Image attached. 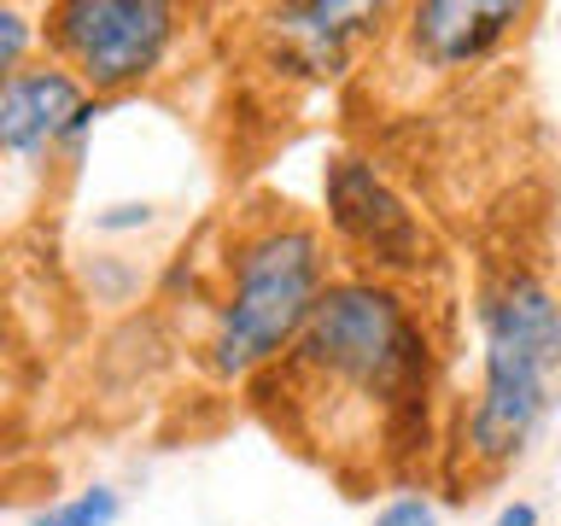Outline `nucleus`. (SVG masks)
<instances>
[{
  "instance_id": "3",
  "label": "nucleus",
  "mask_w": 561,
  "mask_h": 526,
  "mask_svg": "<svg viewBox=\"0 0 561 526\" xmlns=\"http://www.w3.org/2000/svg\"><path fill=\"white\" fill-rule=\"evenodd\" d=\"M345 275L328 228L293 205L234 210L217 252V293L199 363L217 386H257L298 345L316 305Z\"/></svg>"
},
{
  "instance_id": "12",
  "label": "nucleus",
  "mask_w": 561,
  "mask_h": 526,
  "mask_svg": "<svg viewBox=\"0 0 561 526\" xmlns=\"http://www.w3.org/2000/svg\"><path fill=\"white\" fill-rule=\"evenodd\" d=\"M491 526H538V503H526V498H508L497 515H491Z\"/></svg>"
},
{
  "instance_id": "8",
  "label": "nucleus",
  "mask_w": 561,
  "mask_h": 526,
  "mask_svg": "<svg viewBox=\"0 0 561 526\" xmlns=\"http://www.w3.org/2000/svg\"><path fill=\"white\" fill-rule=\"evenodd\" d=\"M88 105V88L59 59H35L30 70L0 82V152L18 170H35L42 158H59V140Z\"/></svg>"
},
{
  "instance_id": "7",
  "label": "nucleus",
  "mask_w": 561,
  "mask_h": 526,
  "mask_svg": "<svg viewBox=\"0 0 561 526\" xmlns=\"http://www.w3.org/2000/svg\"><path fill=\"white\" fill-rule=\"evenodd\" d=\"M526 18H533V7H520V0H415V7H398L392 35L415 70L456 77V70L497 59Z\"/></svg>"
},
{
  "instance_id": "11",
  "label": "nucleus",
  "mask_w": 561,
  "mask_h": 526,
  "mask_svg": "<svg viewBox=\"0 0 561 526\" xmlns=\"http://www.w3.org/2000/svg\"><path fill=\"white\" fill-rule=\"evenodd\" d=\"M368 526H438V508H433L427 491H398V498H386L375 508Z\"/></svg>"
},
{
  "instance_id": "5",
  "label": "nucleus",
  "mask_w": 561,
  "mask_h": 526,
  "mask_svg": "<svg viewBox=\"0 0 561 526\" xmlns=\"http://www.w3.org/2000/svg\"><path fill=\"white\" fill-rule=\"evenodd\" d=\"M193 12L175 0H53L42 12V53L88 94L123 100L175 65Z\"/></svg>"
},
{
  "instance_id": "9",
  "label": "nucleus",
  "mask_w": 561,
  "mask_h": 526,
  "mask_svg": "<svg viewBox=\"0 0 561 526\" xmlns=\"http://www.w3.org/2000/svg\"><path fill=\"white\" fill-rule=\"evenodd\" d=\"M117 515H123L117 485H82V491H70V498L47 503L42 515H35V526H117Z\"/></svg>"
},
{
  "instance_id": "13",
  "label": "nucleus",
  "mask_w": 561,
  "mask_h": 526,
  "mask_svg": "<svg viewBox=\"0 0 561 526\" xmlns=\"http://www.w3.org/2000/svg\"><path fill=\"white\" fill-rule=\"evenodd\" d=\"M556 30H561V12H556Z\"/></svg>"
},
{
  "instance_id": "1",
  "label": "nucleus",
  "mask_w": 561,
  "mask_h": 526,
  "mask_svg": "<svg viewBox=\"0 0 561 526\" xmlns=\"http://www.w3.org/2000/svg\"><path fill=\"white\" fill-rule=\"evenodd\" d=\"M257 403L275 433L333 468H410L433 450L438 410V340L421 293L345 270L257 380Z\"/></svg>"
},
{
  "instance_id": "2",
  "label": "nucleus",
  "mask_w": 561,
  "mask_h": 526,
  "mask_svg": "<svg viewBox=\"0 0 561 526\" xmlns=\"http://www.w3.org/2000/svg\"><path fill=\"white\" fill-rule=\"evenodd\" d=\"M480 375L450 415V468L503 480L533 450L561 392V287L538 258H491L473 281Z\"/></svg>"
},
{
  "instance_id": "4",
  "label": "nucleus",
  "mask_w": 561,
  "mask_h": 526,
  "mask_svg": "<svg viewBox=\"0 0 561 526\" xmlns=\"http://www.w3.org/2000/svg\"><path fill=\"white\" fill-rule=\"evenodd\" d=\"M322 228L340 263L392 287L427 293L445 270V245L415 199L368 152H328L322 164Z\"/></svg>"
},
{
  "instance_id": "10",
  "label": "nucleus",
  "mask_w": 561,
  "mask_h": 526,
  "mask_svg": "<svg viewBox=\"0 0 561 526\" xmlns=\"http://www.w3.org/2000/svg\"><path fill=\"white\" fill-rule=\"evenodd\" d=\"M35 42H42V24H30L24 7H0V82L35 65Z\"/></svg>"
},
{
  "instance_id": "6",
  "label": "nucleus",
  "mask_w": 561,
  "mask_h": 526,
  "mask_svg": "<svg viewBox=\"0 0 561 526\" xmlns=\"http://www.w3.org/2000/svg\"><path fill=\"white\" fill-rule=\"evenodd\" d=\"M392 7L375 0H280V7H257V42L270 53L275 77L322 88L345 77L351 59L392 24Z\"/></svg>"
}]
</instances>
